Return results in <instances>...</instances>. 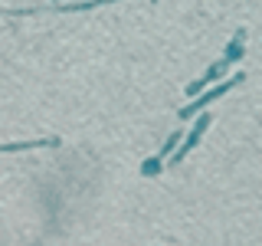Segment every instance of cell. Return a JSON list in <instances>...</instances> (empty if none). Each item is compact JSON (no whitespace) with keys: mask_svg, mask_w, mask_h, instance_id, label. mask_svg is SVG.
Segmentation results:
<instances>
[{"mask_svg":"<svg viewBox=\"0 0 262 246\" xmlns=\"http://www.w3.org/2000/svg\"><path fill=\"white\" fill-rule=\"evenodd\" d=\"M207 125H210V115H207V118H203V121H200V125H196V128L190 131V141H187V145H184V148H180V151L174 154V161H184V154H187V151H190V148H193L196 141H200V135H203V128H207Z\"/></svg>","mask_w":262,"mask_h":246,"instance_id":"obj_1","label":"cell"}]
</instances>
